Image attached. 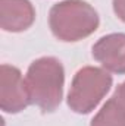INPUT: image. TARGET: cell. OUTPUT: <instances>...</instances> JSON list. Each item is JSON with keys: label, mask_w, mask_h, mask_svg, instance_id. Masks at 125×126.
Wrapping results in <instances>:
<instances>
[{"label": "cell", "mask_w": 125, "mask_h": 126, "mask_svg": "<svg viewBox=\"0 0 125 126\" xmlns=\"http://www.w3.org/2000/svg\"><path fill=\"white\" fill-rule=\"evenodd\" d=\"M31 104L44 113L55 111L63 98L65 69L59 59L43 56L28 66L25 75Z\"/></svg>", "instance_id": "cell-1"}, {"label": "cell", "mask_w": 125, "mask_h": 126, "mask_svg": "<svg viewBox=\"0 0 125 126\" xmlns=\"http://www.w3.org/2000/svg\"><path fill=\"white\" fill-rule=\"evenodd\" d=\"M100 18L97 10L84 0H62L49 12L50 31L63 43L81 41L97 31Z\"/></svg>", "instance_id": "cell-2"}, {"label": "cell", "mask_w": 125, "mask_h": 126, "mask_svg": "<svg viewBox=\"0 0 125 126\" xmlns=\"http://www.w3.org/2000/svg\"><path fill=\"white\" fill-rule=\"evenodd\" d=\"M113 84L110 72L103 67L84 66L81 67L68 93V107L77 114H88L103 101Z\"/></svg>", "instance_id": "cell-3"}, {"label": "cell", "mask_w": 125, "mask_h": 126, "mask_svg": "<svg viewBox=\"0 0 125 126\" xmlns=\"http://www.w3.org/2000/svg\"><path fill=\"white\" fill-rule=\"evenodd\" d=\"M31 104L27 81L22 72L12 64L0 66V109L4 113L16 114Z\"/></svg>", "instance_id": "cell-4"}, {"label": "cell", "mask_w": 125, "mask_h": 126, "mask_svg": "<svg viewBox=\"0 0 125 126\" xmlns=\"http://www.w3.org/2000/svg\"><path fill=\"white\" fill-rule=\"evenodd\" d=\"M91 54L107 72L125 75V34L113 32L99 38L91 48Z\"/></svg>", "instance_id": "cell-5"}, {"label": "cell", "mask_w": 125, "mask_h": 126, "mask_svg": "<svg viewBox=\"0 0 125 126\" xmlns=\"http://www.w3.org/2000/svg\"><path fill=\"white\" fill-rule=\"evenodd\" d=\"M35 21V9L30 0H0V28L4 32H24Z\"/></svg>", "instance_id": "cell-6"}, {"label": "cell", "mask_w": 125, "mask_h": 126, "mask_svg": "<svg viewBox=\"0 0 125 126\" xmlns=\"http://www.w3.org/2000/svg\"><path fill=\"white\" fill-rule=\"evenodd\" d=\"M90 126H125V109L112 97L96 113Z\"/></svg>", "instance_id": "cell-7"}, {"label": "cell", "mask_w": 125, "mask_h": 126, "mask_svg": "<svg viewBox=\"0 0 125 126\" xmlns=\"http://www.w3.org/2000/svg\"><path fill=\"white\" fill-rule=\"evenodd\" d=\"M112 6L116 18L125 24V0H112Z\"/></svg>", "instance_id": "cell-8"}, {"label": "cell", "mask_w": 125, "mask_h": 126, "mask_svg": "<svg viewBox=\"0 0 125 126\" xmlns=\"http://www.w3.org/2000/svg\"><path fill=\"white\" fill-rule=\"evenodd\" d=\"M113 97L121 103V106L125 109V81L122 82V84L118 85V88H116V91H115Z\"/></svg>", "instance_id": "cell-9"}]
</instances>
